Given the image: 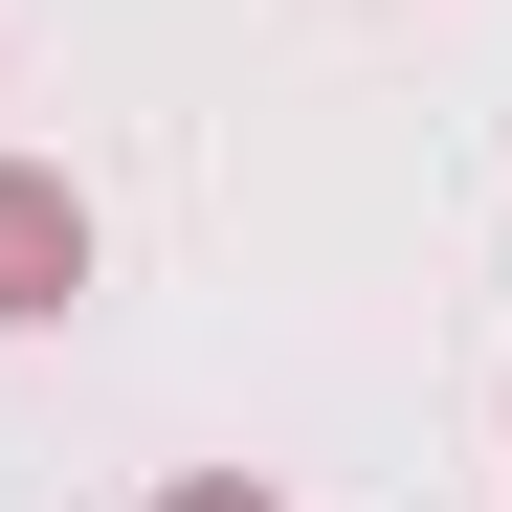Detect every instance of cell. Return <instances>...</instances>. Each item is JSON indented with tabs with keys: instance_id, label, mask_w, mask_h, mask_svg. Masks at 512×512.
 I'll use <instances>...</instances> for the list:
<instances>
[{
	"instance_id": "cell-1",
	"label": "cell",
	"mask_w": 512,
	"mask_h": 512,
	"mask_svg": "<svg viewBox=\"0 0 512 512\" xmlns=\"http://www.w3.org/2000/svg\"><path fill=\"white\" fill-rule=\"evenodd\" d=\"M67 268H90V201L0 156V312H67Z\"/></svg>"
},
{
	"instance_id": "cell-2",
	"label": "cell",
	"mask_w": 512,
	"mask_h": 512,
	"mask_svg": "<svg viewBox=\"0 0 512 512\" xmlns=\"http://www.w3.org/2000/svg\"><path fill=\"white\" fill-rule=\"evenodd\" d=\"M179 512H268V490H245V468H201V490H179Z\"/></svg>"
}]
</instances>
